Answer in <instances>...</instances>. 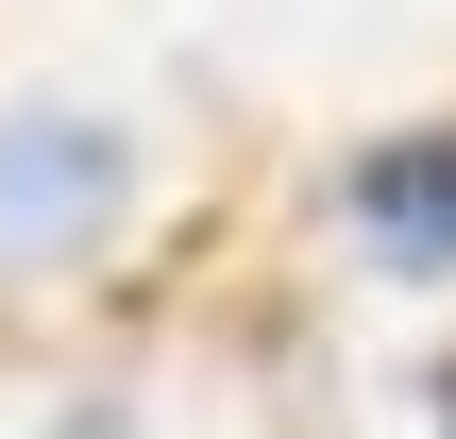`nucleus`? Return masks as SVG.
Wrapping results in <instances>:
<instances>
[{
  "label": "nucleus",
  "instance_id": "obj_1",
  "mask_svg": "<svg viewBox=\"0 0 456 439\" xmlns=\"http://www.w3.org/2000/svg\"><path fill=\"white\" fill-rule=\"evenodd\" d=\"M135 203V152L102 118H0V254H85Z\"/></svg>",
  "mask_w": 456,
  "mask_h": 439
},
{
  "label": "nucleus",
  "instance_id": "obj_2",
  "mask_svg": "<svg viewBox=\"0 0 456 439\" xmlns=\"http://www.w3.org/2000/svg\"><path fill=\"white\" fill-rule=\"evenodd\" d=\"M338 203H355V237H372V254L456 271V118H423V135H372V152L338 169Z\"/></svg>",
  "mask_w": 456,
  "mask_h": 439
},
{
  "label": "nucleus",
  "instance_id": "obj_3",
  "mask_svg": "<svg viewBox=\"0 0 456 439\" xmlns=\"http://www.w3.org/2000/svg\"><path fill=\"white\" fill-rule=\"evenodd\" d=\"M440 439H456V355H440Z\"/></svg>",
  "mask_w": 456,
  "mask_h": 439
}]
</instances>
